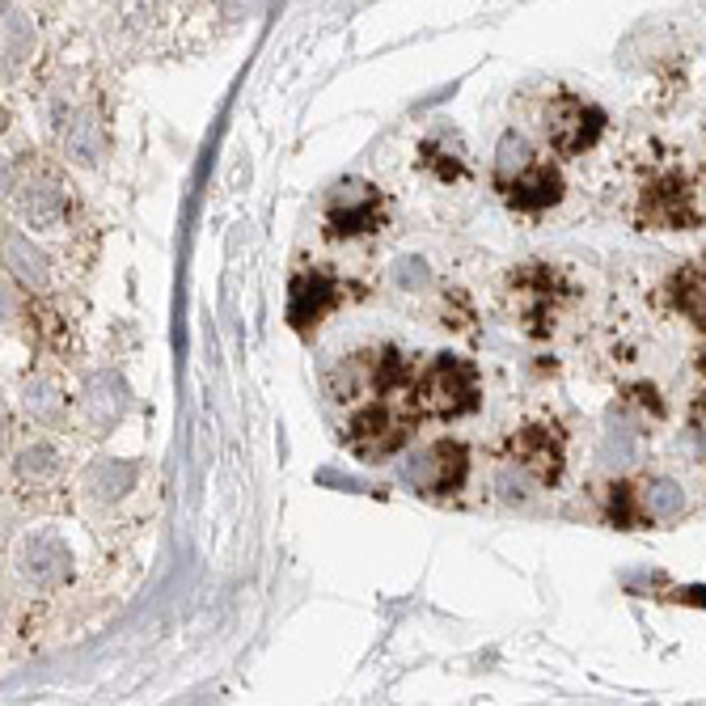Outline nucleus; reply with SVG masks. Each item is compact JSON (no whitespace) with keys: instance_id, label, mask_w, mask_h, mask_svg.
Segmentation results:
<instances>
[{"instance_id":"obj_1","label":"nucleus","mask_w":706,"mask_h":706,"mask_svg":"<svg viewBox=\"0 0 706 706\" xmlns=\"http://www.w3.org/2000/svg\"><path fill=\"white\" fill-rule=\"evenodd\" d=\"M9 195H13V208L18 217L34 224V229H55V224H68L73 220V195L64 187V178L52 174L47 165L22 162L9 174Z\"/></svg>"},{"instance_id":"obj_2","label":"nucleus","mask_w":706,"mask_h":706,"mask_svg":"<svg viewBox=\"0 0 706 706\" xmlns=\"http://www.w3.org/2000/svg\"><path fill=\"white\" fill-rule=\"evenodd\" d=\"M415 402L423 410H432V415H444V419L465 415L478 402V373H474V364L440 355L432 368L423 373V380H419Z\"/></svg>"},{"instance_id":"obj_3","label":"nucleus","mask_w":706,"mask_h":706,"mask_svg":"<svg viewBox=\"0 0 706 706\" xmlns=\"http://www.w3.org/2000/svg\"><path fill=\"white\" fill-rule=\"evenodd\" d=\"M348 435H352V449L364 462H377V457H389V453H398L407 444L410 415L380 398V402H373V407H364L355 415Z\"/></svg>"},{"instance_id":"obj_4","label":"nucleus","mask_w":706,"mask_h":706,"mask_svg":"<svg viewBox=\"0 0 706 706\" xmlns=\"http://www.w3.org/2000/svg\"><path fill=\"white\" fill-rule=\"evenodd\" d=\"M600 110L588 107V102H580V98H571V93H563V98H554L550 102V110H545V136H550V144L559 148V153H584L593 140L600 136Z\"/></svg>"},{"instance_id":"obj_5","label":"nucleus","mask_w":706,"mask_h":706,"mask_svg":"<svg viewBox=\"0 0 706 706\" xmlns=\"http://www.w3.org/2000/svg\"><path fill=\"white\" fill-rule=\"evenodd\" d=\"M465 474H470V457H465L462 444H453V440H440L428 453H419L415 465H407V483L428 490V495L457 490L465 483Z\"/></svg>"},{"instance_id":"obj_6","label":"nucleus","mask_w":706,"mask_h":706,"mask_svg":"<svg viewBox=\"0 0 706 706\" xmlns=\"http://www.w3.org/2000/svg\"><path fill=\"white\" fill-rule=\"evenodd\" d=\"M327 224L334 238H355V233H368L380 224V199L373 187L364 183H343V187L330 190L327 203Z\"/></svg>"},{"instance_id":"obj_7","label":"nucleus","mask_w":706,"mask_h":706,"mask_svg":"<svg viewBox=\"0 0 706 706\" xmlns=\"http://www.w3.org/2000/svg\"><path fill=\"white\" fill-rule=\"evenodd\" d=\"M512 462L525 465L538 483H554L563 474V444L545 428H525L520 435H512Z\"/></svg>"},{"instance_id":"obj_8","label":"nucleus","mask_w":706,"mask_h":706,"mask_svg":"<svg viewBox=\"0 0 706 706\" xmlns=\"http://www.w3.org/2000/svg\"><path fill=\"white\" fill-rule=\"evenodd\" d=\"M334 300H339V284L327 279V275H300L297 284H293V297H288V318H293V327H313V322H322L327 318V309H334Z\"/></svg>"},{"instance_id":"obj_9","label":"nucleus","mask_w":706,"mask_h":706,"mask_svg":"<svg viewBox=\"0 0 706 706\" xmlns=\"http://www.w3.org/2000/svg\"><path fill=\"white\" fill-rule=\"evenodd\" d=\"M504 190H508L512 208H520V212H542L550 203H559L563 183H559V174H554L550 165H529L517 183H508Z\"/></svg>"},{"instance_id":"obj_10","label":"nucleus","mask_w":706,"mask_h":706,"mask_svg":"<svg viewBox=\"0 0 706 706\" xmlns=\"http://www.w3.org/2000/svg\"><path fill=\"white\" fill-rule=\"evenodd\" d=\"M64 144L73 153V162L81 165H93L102 153H107V136H102V123L93 114H73L64 123Z\"/></svg>"},{"instance_id":"obj_11","label":"nucleus","mask_w":706,"mask_h":706,"mask_svg":"<svg viewBox=\"0 0 706 706\" xmlns=\"http://www.w3.org/2000/svg\"><path fill=\"white\" fill-rule=\"evenodd\" d=\"M648 220L660 224V229H681L690 224V195L681 190V183H660V187L648 195Z\"/></svg>"},{"instance_id":"obj_12","label":"nucleus","mask_w":706,"mask_h":706,"mask_svg":"<svg viewBox=\"0 0 706 706\" xmlns=\"http://www.w3.org/2000/svg\"><path fill=\"white\" fill-rule=\"evenodd\" d=\"M22 563H26L30 575H38L43 584H52V580H59V575H68V550H64V542H55V538H34V542L22 550Z\"/></svg>"},{"instance_id":"obj_13","label":"nucleus","mask_w":706,"mask_h":706,"mask_svg":"<svg viewBox=\"0 0 706 706\" xmlns=\"http://www.w3.org/2000/svg\"><path fill=\"white\" fill-rule=\"evenodd\" d=\"M30 52H34V22H30L22 9L4 13V68L18 73L30 59Z\"/></svg>"},{"instance_id":"obj_14","label":"nucleus","mask_w":706,"mask_h":706,"mask_svg":"<svg viewBox=\"0 0 706 706\" xmlns=\"http://www.w3.org/2000/svg\"><path fill=\"white\" fill-rule=\"evenodd\" d=\"M529 165H533L529 162V144H525L517 132H508V136L499 140V153H495V178H499V187L517 183Z\"/></svg>"},{"instance_id":"obj_15","label":"nucleus","mask_w":706,"mask_h":706,"mask_svg":"<svg viewBox=\"0 0 706 706\" xmlns=\"http://www.w3.org/2000/svg\"><path fill=\"white\" fill-rule=\"evenodd\" d=\"M643 508L652 512L655 520H673L685 512V490L677 483H669V478H655L648 495H643Z\"/></svg>"},{"instance_id":"obj_16","label":"nucleus","mask_w":706,"mask_h":706,"mask_svg":"<svg viewBox=\"0 0 706 706\" xmlns=\"http://www.w3.org/2000/svg\"><path fill=\"white\" fill-rule=\"evenodd\" d=\"M55 474H59V457H55V449H47V444H34V449H26V453L18 457V478H22V483H52Z\"/></svg>"},{"instance_id":"obj_17","label":"nucleus","mask_w":706,"mask_h":706,"mask_svg":"<svg viewBox=\"0 0 706 706\" xmlns=\"http://www.w3.org/2000/svg\"><path fill=\"white\" fill-rule=\"evenodd\" d=\"M673 288H677L681 309H685V313H690L698 327H706V275L681 272L677 279H673Z\"/></svg>"},{"instance_id":"obj_18","label":"nucleus","mask_w":706,"mask_h":706,"mask_svg":"<svg viewBox=\"0 0 706 706\" xmlns=\"http://www.w3.org/2000/svg\"><path fill=\"white\" fill-rule=\"evenodd\" d=\"M26 410L43 423H55L64 415V394L55 389L52 380H34V385H26Z\"/></svg>"},{"instance_id":"obj_19","label":"nucleus","mask_w":706,"mask_h":706,"mask_svg":"<svg viewBox=\"0 0 706 706\" xmlns=\"http://www.w3.org/2000/svg\"><path fill=\"white\" fill-rule=\"evenodd\" d=\"M394 279H398L402 288H415V284L423 288V284L432 279V272H428V263H423V258H402V263L394 267Z\"/></svg>"},{"instance_id":"obj_20","label":"nucleus","mask_w":706,"mask_h":706,"mask_svg":"<svg viewBox=\"0 0 706 706\" xmlns=\"http://www.w3.org/2000/svg\"><path fill=\"white\" fill-rule=\"evenodd\" d=\"M614 520H618V525H630V490L626 487H614Z\"/></svg>"}]
</instances>
